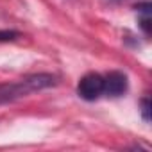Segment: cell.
Listing matches in <instances>:
<instances>
[{"instance_id": "obj_1", "label": "cell", "mask_w": 152, "mask_h": 152, "mask_svg": "<svg viewBox=\"0 0 152 152\" xmlns=\"http://www.w3.org/2000/svg\"><path fill=\"white\" fill-rule=\"evenodd\" d=\"M57 83V77L52 73H34L25 79H20L16 83H6L0 84V106L15 102L18 99L29 97L36 91L47 90Z\"/></svg>"}, {"instance_id": "obj_2", "label": "cell", "mask_w": 152, "mask_h": 152, "mask_svg": "<svg viewBox=\"0 0 152 152\" xmlns=\"http://www.w3.org/2000/svg\"><path fill=\"white\" fill-rule=\"evenodd\" d=\"M77 93L84 100H97L100 95H104V75L95 72L86 73L77 84Z\"/></svg>"}, {"instance_id": "obj_3", "label": "cell", "mask_w": 152, "mask_h": 152, "mask_svg": "<svg viewBox=\"0 0 152 152\" xmlns=\"http://www.w3.org/2000/svg\"><path fill=\"white\" fill-rule=\"evenodd\" d=\"M127 91V75L122 72H109L104 75V95L120 97Z\"/></svg>"}, {"instance_id": "obj_4", "label": "cell", "mask_w": 152, "mask_h": 152, "mask_svg": "<svg viewBox=\"0 0 152 152\" xmlns=\"http://www.w3.org/2000/svg\"><path fill=\"white\" fill-rule=\"evenodd\" d=\"M20 36L18 31H0V43H6V41H13Z\"/></svg>"}, {"instance_id": "obj_5", "label": "cell", "mask_w": 152, "mask_h": 152, "mask_svg": "<svg viewBox=\"0 0 152 152\" xmlns=\"http://www.w3.org/2000/svg\"><path fill=\"white\" fill-rule=\"evenodd\" d=\"M141 116L145 122H150V100L148 99L141 100Z\"/></svg>"}]
</instances>
